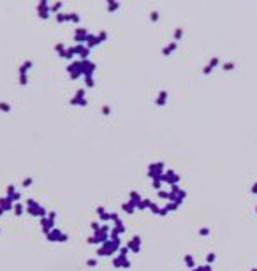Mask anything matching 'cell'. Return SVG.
Wrapping results in <instances>:
<instances>
[{"label":"cell","mask_w":257,"mask_h":271,"mask_svg":"<svg viewBox=\"0 0 257 271\" xmlns=\"http://www.w3.org/2000/svg\"><path fill=\"white\" fill-rule=\"evenodd\" d=\"M252 271H257V269H252Z\"/></svg>","instance_id":"1"}]
</instances>
